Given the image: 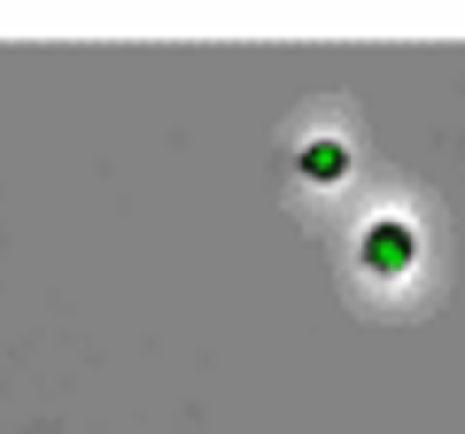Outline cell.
Returning a JSON list of instances; mask_svg holds the SVG:
<instances>
[{"label":"cell","instance_id":"6da1fadb","mask_svg":"<svg viewBox=\"0 0 465 434\" xmlns=\"http://www.w3.org/2000/svg\"><path fill=\"white\" fill-rule=\"evenodd\" d=\"M357 264H365L372 280H403V271L419 264V233H411V217H372L365 233H357Z\"/></svg>","mask_w":465,"mask_h":434},{"label":"cell","instance_id":"7a4b0ae2","mask_svg":"<svg viewBox=\"0 0 465 434\" xmlns=\"http://www.w3.org/2000/svg\"><path fill=\"white\" fill-rule=\"evenodd\" d=\"M341 171H349L341 140H311V148H302V179H341Z\"/></svg>","mask_w":465,"mask_h":434}]
</instances>
